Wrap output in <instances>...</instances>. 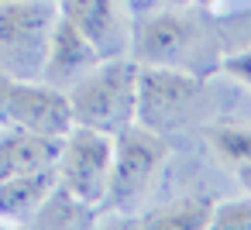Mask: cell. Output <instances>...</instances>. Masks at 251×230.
I'll return each instance as SVG.
<instances>
[{
  "label": "cell",
  "instance_id": "30bf717a",
  "mask_svg": "<svg viewBox=\"0 0 251 230\" xmlns=\"http://www.w3.org/2000/svg\"><path fill=\"white\" fill-rule=\"evenodd\" d=\"M59 151H62V138H49L21 127L18 134H7L0 141V179L55 168Z\"/></svg>",
  "mask_w": 251,
  "mask_h": 230
},
{
  "label": "cell",
  "instance_id": "7c38bea8",
  "mask_svg": "<svg viewBox=\"0 0 251 230\" xmlns=\"http://www.w3.org/2000/svg\"><path fill=\"white\" fill-rule=\"evenodd\" d=\"M90 220H93V206L73 196L62 182H55L28 223L31 227H90Z\"/></svg>",
  "mask_w": 251,
  "mask_h": 230
},
{
  "label": "cell",
  "instance_id": "9a60e30c",
  "mask_svg": "<svg viewBox=\"0 0 251 230\" xmlns=\"http://www.w3.org/2000/svg\"><path fill=\"white\" fill-rule=\"evenodd\" d=\"M213 144L227 161H251V131H213Z\"/></svg>",
  "mask_w": 251,
  "mask_h": 230
},
{
  "label": "cell",
  "instance_id": "2e32d148",
  "mask_svg": "<svg viewBox=\"0 0 251 230\" xmlns=\"http://www.w3.org/2000/svg\"><path fill=\"white\" fill-rule=\"evenodd\" d=\"M220 69H224V72H230V76H237V79H244V83L251 86V45H248V48H241L237 55L224 59V62H220Z\"/></svg>",
  "mask_w": 251,
  "mask_h": 230
},
{
  "label": "cell",
  "instance_id": "8fae6325",
  "mask_svg": "<svg viewBox=\"0 0 251 230\" xmlns=\"http://www.w3.org/2000/svg\"><path fill=\"white\" fill-rule=\"evenodd\" d=\"M55 182H59L55 168L0 179V216H4V220H31L35 209L42 206V199L52 192Z\"/></svg>",
  "mask_w": 251,
  "mask_h": 230
},
{
  "label": "cell",
  "instance_id": "e0dca14e",
  "mask_svg": "<svg viewBox=\"0 0 251 230\" xmlns=\"http://www.w3.org/2000/svg\"><path fill=\"white\" fill-rule=\"evenodd\" d=\"M237 182L248 189V196H251V161H237Z\"/></svg>",
  "mask_w": 251,
  "mask_h": 230
},
{
  "label": "cell",
  "instance_id": "277c9868",
  "mask_svg": "<svg viewBox=\"0 0 251 230\" xmlns=\"http://www.w3.org/2000/svg\"><path fill=\"white\" fill-rule=\"evenodd\" d=\"M110 155H114L110 134L76 124L62 138V151H59V161H55L59 182L90 206L103 203L107 199V182H110Z\"/></svg>",
  "mask_w": 251,
  "mask_h": 230
},
{
  "label": "cell",
  "instance_id": "7a4b0ae2",
  "mask_svg": "<svg viewBox=\"0 0 251 230\" xmlns=\"http://www.w3.org/2000/svg\"><path fill=\"white\" fill-rule=\"evenodd\" d=\"M55 7L45 0H4L0 4V69L14 76H42Z\"/></svg>",
  "mask_w": 251,
  "mask_h": 230
},
{
  "label": "cell",
  "instance_id": "3957f363",
  "mask_svg": "<svg viewBox=\"0 0 251 230\" xmlns=\"http://www.w3.org/2000/svg\"><path fill=\"white\" fill-rule=\"evenodd\" d=\"M203 96V83L186 69L169 66H138V96L134 120L148 131H169L189 117L196 100Z\"/></svg>",
  "mask_w": 251,
  "mask_h": 230
},
{
  "label": "cell",
  "instance_id": "8992f818",
  "mask_svg": "<svg viewBox=\"0 0 251 230\" xmlns=\"http://www.w3.org/2000/svg\"><path fill=\"white\" fill-rule=\"evenodd\" d=\"M200 52H203V31L179 14H155L134 35V62L138 66L189 69Z\"/></svg>",
  "mask_w": 251,
  "mask_h": 230
},
{
  "label": "cell",
  "instance_id": "ac0fdd59",
  "mask_svg": "<svg viewBox=\"0 0 251 230\" xmlns=\"http://www.w3.org/2000/svg\"><path fill=\"white\" fill-rule=\"evenodd\" d=\"M234 24H237V28H244V31H248V38H244V42H251V14H244V18H237Z\"/></svg>",
  "mask_w": 251,
  "mask_h": 230
},
{
  "label": "cell",
  "instance_id": "5b68a950",
  "mask_svg": "<svg viewBox=\"0 0 251 230\" xmlns=\"http://www.w3.org/2000/svg\"><path fill=\"white\" fill-rule=\"evenodd\" d=\"M165 158V141L158 131H148L141 124H127L114 134V155H110V182L107 199L117 209H127L155 175L158 161Z\"/></svg>",
  "mask_w": 251,
  "mask_h": 230
},
{
  "label": "cell",
  "instance_id": "ba28073f",
  "mask_svg": "<svg viewBox=\"0 0 251 230\" xmlns=\"http://www.w3.org/2000/svg\"><path fill=\"white\" fill-rule=\"evenodd\" d=\"M103 59H121L127 31L117 11V0H59L55 7Z\"/></svg>",
  "mask_w": 251,
  "mask_h": 230
},
{
  "label": "cell",
  "instance_id": "52a82bcc",
  "mask_svg": "<svg viewBox=\"0 0 251 230\" xmlns=\"http://www.w3.org/2000/svg\"><path fill=\"white\" fill-rule=\"evenodd\" d=\"M4 117L14 120L25 131L35 134H49V138H66L76 120H73V107L69 96L55 86H31V83H14L7 86L4 96Z\"/></svg>",
  "mask_w": 251,
  "mask_h": 230
},
{
  "label": "cell",
  "instance_id": "4fadbf2b",
  "mask_svg": "<svg viewBox=\"0 0 251 230\" xmlns=\"http://www.w3.org/2000/svg\"><path fill=\"white\" fill-rule=\"evenodd\" d=\"M210 213H213V203L210 199H179L176 206L169 209H158L151 216H145L141 227H162V230H200V227H210Z\"/></svg>",
  "mask_w": 251,
  "mask_h": 230
},
{
  "label": "cell",
  "instance_id": "9c48e42d",
  "mask_svg": "<svg viewBox=\"0 0 251 230\" xmlns=\"http://www.w3.org/2000/svg\"><path fill=\"white\" fill-rule=\"evenodd\" d=\"M103 55L62 18L55 14V24H52V38H49V55H45V66H42V76L59 86V83H76L79 76H86L93 66H100Z\"/></svg>",
  "mask_w": 251,
  "mask_h": 230
},
{
  "label": "cell",
  "instance_id": "6da1fadb",
  "mask_svg": "<svg viewBox=\"0 0 251 230\" xmlns=\"http://www.w3.org/2000/svg\"><path fill=\"white\" fill-rule=\"evenodd\" d=\"M73 107V120L79 127H93L103 134H117L134 124V96H138V62L103 59L86 76L73 83L66 93Z\"/></svg>",
  "mask_w": 251,
  "mask_h": 230
},
{
  "label": "cell",
  "instance_id": "5bb4252c",
  "mask_svg": "<svg viewBox=\"0 0 251 230\" xmlns=\"http://www.w3.org/2000/svg\"><path fill=\"white\" fill-rule=\"evenodd\" d=\"M210 227H217V230H251V199H234V203L213 206Z\"/></svg>",
  "mask_w": 251,
  "mask_h": 230
}]
</instances>
